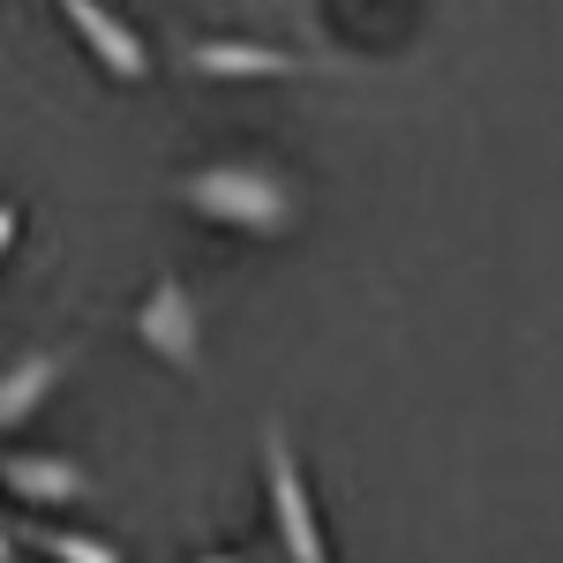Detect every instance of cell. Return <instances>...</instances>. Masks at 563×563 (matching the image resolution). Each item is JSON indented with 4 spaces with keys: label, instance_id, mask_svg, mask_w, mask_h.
I'll return each mask as SVG.
<instances>
[{
    "label": "cell",
    "instance_id": "1",
    "mask_svg": "<svg viewBox=\"0 0 563 563\" xmlns=\"http://www.w3.org/2000/svg\"><path fill=\"white\" fill-rule=\"evenodd\" d=\"M180 211H196L203 225H225V233H249V241H294L301 233V180L286 158L271 151H218V158H196L166 180Z\"/></svg>",
    "mask_w": 563,
    "mask_h": 563
},
{
    "label": "cell",
    "instance_id": "2",
    "mask_svg": "<svg viewBox=\"0 0 563 563\" xmlns=\"http://www.w3.org/2000/svg\"><path fill=\"white\" fill-rule=\"evenodd\" d=\"M263 504H271V533H278V563H331L316 496H308L301 451L286 421H263Z\"/></svg>",
    "mask_w": 563,
    "mask_h": 563
},
{
    "label": "cell",
    "instance_id": "3",
    "mask_svg": "<svg viewBox=\"0 0 563 563\" xmlns=\"http://www.w3.org/2000/svg\"><path fill=\"white\" fill-rule=\"evenodd\" d=\"M129 331L151 361H166L174 376H203V294L180 278V271H158L143 286V301L129 308Z\"/></svg>",
    "mask_w": 563,
    "mask_h": 563
},
{
    "label": "cell",
    "instance_id": "4",
    "mask_svg": "<svg viewBox=\"0 0 563 563\" xmlns=\"http://www.w3.org/2000/svg\"><path fill=\"white\" fill-rule=\"evenodd\" d=\"M174 60L188 76H211V84H286V76L331 68V60H308V53H286V45H263V38H180Z\"/></svg>",
    "mask_w": 563,
    "mask_h": 563
},
{
    "label": "cell",
    "instance_id": "5",
    "mask_svg": "<svg viewBox=\"0 0 563 563\" xmlns=\"http://www.w3.org/2000/svg\"><path fill=\"white\" fill-rule=\"evenodd\" d=\"M60 8V23L76 31V45H84L90 60L113 76V84H151V45H143V31H135L121 8H106V0H53Z\"/></svg>",
    "mask_w": 563,
    "mask_h": 563
},
{
    "label": "cell",
    "instance_id": "6",
    "mask_svg": "<svg viewBox=\"0 0 563 563\" xmlns=\"http://www.w3.org/2000/svg\"><path fill=\"white\" fill-rule=\"evenodd\" d=\"M84 361V339H45V346H23L0 361V435H15L31 413H38L53 390L68 384V368Z\"/></svg>",
    "mask_w": 563,
    "mask_h": 563
},
{
    "label": "cell",
    "instance_id": "7",
    "mask_svg": "<svg viewBox=\"0 0 563 563\" xmlns=\"http://www.w3.org/2000/svg\"><path fill=\"white\" fill-rule=\"evenodd\" d=\"M0 488L15 504H38V511H60V504H90L98 481L68 459V451H8L0 459Z\"/></svg>",
    "mask_w": 563,
    "mask_h": 563
},
{
    "label": "cell",
    "instance_id": "8",
    "mask_svg": "<svg viewBox=\"0 0 563 563\" xmlns=\"http://www.w3.org/2000/svg\"><path fill=\"white\" fill-rule=\"evenodd\" d=\"M23 541H31V549H45L53 563H129L113 541H98V533H84V526H31Z\"/></svg>",
    "mask_w": 563,
    "mask_h": 563
},
{
    "label": "cell",
    "instance_id": "9",
    "mask_svg": "<svg viewBox=\"0 0 563 563\" xmlns=\"http://www.w3.org/2000/svg\"><path fill=\"white\" fill-rule=\"evenodd\" d=\"M15 233H23V203L0 196V263H8V249H15Z\"/></svg>",
    "mask_w": 563,
    "mask_h": 563
},
{
    "label": "cell",
    "instance_id": "10",
    "mask_svg": "<svg viewBox=\"0 0 563 563\" xmlns=\"http://www.w3.org/2000/svg\"><path fill=\"white\" fill-rule=\"evenodd\" d=\"M15 556H23V533H15V519L0 511V563H15Z\"/></svg>",
    "mask_w": 563,
    "mask_h": 563
},
{
    "label": "cell",
    "instance_id": "11",
    "mask_svg": "<svg viewBox=\"0 0 563 563\" xmlns=\"http://www.w3.org/2000/svg\"><path fill=\"white\" fill-rule=\"evenodd\" d=\"M188 563H249V556H233V549H225V556H188Z\"/></svg>",
    "mask_w": 563,
    "mask_h": 563
},
{
    "label": "cell",
    "instance_id": "12",
    "mask_svg": "<svg viewBox=\"0 0 563 563\" xmlns=\"http://www.w3.org/2000/svg\"><path fill=\"white\" fill-rule=\"evenodd\" d=\"M271 563H278V556H271Z\"/></svg>",
    "mask_w": 563,
    "mask_h": 563
}]
</instances>
